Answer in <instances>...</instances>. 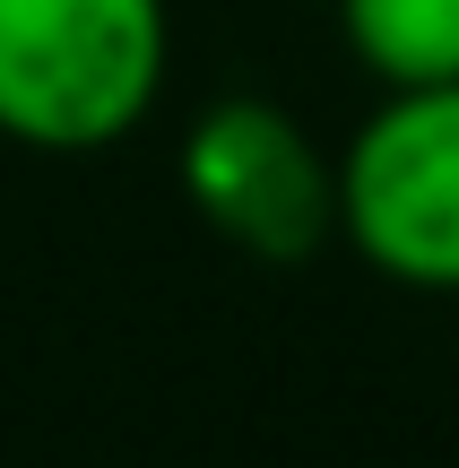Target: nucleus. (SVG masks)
Instances as JSON below:
<instances>
[{
  "mask_svg": "<svg viewBox=\"0 0 459 468\" xmlns=\"http://www.w3.org/2000/svg\"><path fill=\"white\" fill-rule=\"evenodd\" d=\"M165 61V0H0V139L96 156L148 122Z\"/></svg>",
  "mask_w": 459,
  "mask_h": 468,
  "instance_id": "f257e3e1",
  "label": "nucleus"
},
{
  "mask_svg": "<svg viewBox=\"0 0 459 468\" xmlns=\"http://www.w3.org/2000/svg\"><path fill=\"white\" fill-rule=\"evenodd\" d=\"M339 243L425 295H459V79L391 87L339 148Z\"/></svg>",
  "mask_w": 459,
  "mask_h": 468,
  "instance_id": "f03ea898",
  "label": "nucleus"
},
{
  "mask_svg": "<svg viewBox=\"0 0 459 468\" xmlns=\"http://www.w3.org/2000/svg\"><path fill=\"white\" fill-rule=\"evenodd\" d=\"M183 200L252 261H312L339 234V156L269 96H217L183 139Z\"/></svg>",
  "mask_w": 459,
  "mask_h": 468,
  "instance_id": "7ed1b4c3",
  "label": "nucleus"
},
{
  "mask_svg": "<svg viewBox=\"0 0 459 468\" xmlns=\"http://www.w3.org/2000/svg\"><path fill=\"white\" fill-rule=\"evenodd\" d=\"M339 35L381 87L459 79V0H339Z\"/></svg>",
  "mask_w": 459,
  "mask_h": 468,
  "instance_id": "20e7f679",
  "label": "nucleus"
}]
</instances>
